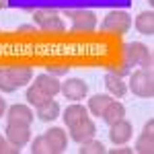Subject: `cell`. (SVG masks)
Returning <instances> with one entry per match:
<instances>
[{
    "label": "cell",
    "instance_id": "obj_15",
    "mask_svg": "<svg viewBox=\"0 0 154 154\" xmlns=\"http://www.w3.org/2000/svg\"><path fill=\"white\" fill-rule=\"evenodd\" d=\"M35 117L39 119V121H45V123H49V121H54V119L60 117V105L58 101H54V97L51 99H48L45 103H41L39 107H35Z\"/></svg>",
    "mask_w": 154,
    "mask_h": 154
},
{
    "label": "cell",
    "instance_id": "obj_4",
    "mask_svg": "<svg viewBox=\"0 0 154 154\" xmlns=\"http://www.w3.org/2000/svg\"><path fill=\"white\" fill-rule=\"evenodd\" d=\"M66 17L72 23V31L76 33H91L97 29V14L86 8H74V11H66Z\"/></svg>",
    "mask_w": 154,
    "mask_h": 154
},
{
    "label": "cell",
    "instance_id": "obj_29",
    "mask_svg": "<svg viewBox=\"0 0 154 154\" xmlns=\"http://www.w3.org/2000/svg\"><path fill=\"white\" fill-rule=\"evenodd\" d=\"M19 31H33V25H21Z\"/></svg>",
    "mask_w": 154,
    "mask_h": 154
},
{
    "label": "cell",
    "instance_id": "obj_9",
    "mask_svg": "<svg viewBox=\"0 0 154 154\" xmlns=\"http://www.w3.org/2000/svg\"><path fill=\"white\" fill-rule=\"evenodd\" d=\"M95 134H97V125H95V121H93L91 117L82 119L80 123H76L74 128H70V138L76 144H82V142L93 140Z\"/></svg>",
    "mask_w": 154,
    "mask_h": 154
},
{
    "label": "cell",
    "instance_id": "obj_6",
    "mask_svg": "<svg viewBox=\"0 0 154 154\" xmlns=\"http://www.w3.org/2000/svg\"><path fill=\"white\" fill-rule=\"evenodd\" d=\"M4 136H6V140L11 144L23 148L31 140V125H27V123H11L8 121L6 130H4Z\"/></svg>",
    "mask_w": 154,
    "mask_h": 154
},
{
    "label": "cell",
    "instance_id": "obj_18",
    "mask_svg": "<svg viewBox=\"0 0 154 154\" xmlns=\"http://www.w3.org/2000/svg\"><path fill=\"white\" fill-rule=\"evenodd\" d=\"M101 117H103V121H105L107 125H111V123H115V121L125 117V107L121 105L119 101H111V103L107 105V109L103 111Z\"/></svg>",
    "mask_w": 154,
    "mask_h": 154
},
{
    "label": "cell",
    "instance_id": "obj_19",
    "mask_svg": "<svg viewBox=\"0 0 154 154\" xmlns=\"http://www.w3.org/2000/svg\"><path fill=\"white\" fill-rule=\"evenodd\" d=\"M113 99H111V95H95L88 99V105H86V109H88V113H93V115H97V117H101L103 115V111L107 109V105L111 103Z\"/></svg>",
    "mask_w": 154,
    "mask_h": 154
},
{
    "label": "cell",
    "instance_id": "obj_8",
    "mask_svg": "<svg viewBox=\"0 0 154 154\" xmlns=\"http://www.w3.org/2000/svg\"><path fill=\"white\" fill-rule=\"evenodd\" d=\"M111 128V131H109V140L113 144H117V146H123V144L130 142L131 134H134V125H131L128 119H119V121H115V123H111L109 125Z\"/></svg>",
    "mask_w": 154,
    "mask_h": 154
},
{
    "label": "cell",
    "instance_id": "obj_1",
    "mask_svg": "<svg viewBox=\"0 0 154 154\" xmlns=\"http://www.w3.org/2000/svg\"><path fill=\"white\" fill-rule=\"evenodd\" d=\"M123 54V64L125 66H140V68H152V49L140 41H130L123 43L121 48Z\"/></svg>",
    "mask_w": 154,
    "mask_h": 154
},
{
    "label": "cell",
    "instance_id": "obj_5",
    "mask_svg": "<svg viewBox=\"0 0 154 154\" xmlns=\"http://www.w3.org/2000/svg\"><path fill=\"white\" fill-rule=\"evenodd\" d=\"M33 21L37 23V27L45 33H62L66 29V25L62 21L58 11H49V8H41V11H35L33 14Z\"/></svg>",
    "mask_w": 154,
    "mask_h": 154
},
{
    "label": "cell",
    "instance_id": "obj_11",
    "mask_svg": "<svg viewBox=\"0 0 154 154\" xmlns=\"http://www.w3.org/2000/svg\"><path fill=\"white\" fill-rule=\"evenodd\" d=\"M136 152L140 154H152L154 152V119H148L144 131L136 140Z\"/></svg>",
    "mask_w": 154,
    "mask_h": 154
},
{
    "label": "cell",
    "instance_id": "obj_7",
    "mask_svg": "<svg viewBox=\"0 0 154 154\" xmlns=\"http://www.w3.org/2000/svg\"><path fill=\"white\" fill-rule=\"evenodd\" d=\"M60 93L64 95V99H70V101H80L86 97L88 93V84L80 80V78H68L66 82H62V88H60Z\"/></svg>",
    "mask_w": 154,
    "mask_h": 154
},
{
    "label": "cell",
    "instance_id": "obj_17",
    "mask_svg": "<svg viewBox=\"0 0 154 154\" xmlns=\"http://www.w3.org/2000/svg\"><path fill=\"white\" fill-rule=\"evenodd\" d=\"M134 27L138 29V33L152 37L154 35V12L152 11L140 12V14L136 17V21H134Z\"/></svg>",
    "mask_w": 154,
    "mask_h": 154
},
{
    "label": "cell",
    "instance_id": "obj_14",
    "mask_svg": "<svg viewBox=\"0 0 154 154\" xmlns=\"http://www.w3.org/2000/svg\"><path fill=\"white\" fill-rule=\"evenodd\" d=\"M64 123H66V128L70 130V128H74L76 123H80L82 119H86L88 117V109L84 105H78V101L74 103V105H70V107H66V111H64Z\"/></svg>",
    "mask_w": 154,
    "mask_h": 154
},
{
    "label": "cell",
    "instance_id": "obj_3",
    "mask_svg": "<svg viewBox=\"0 0 154 154\" xmlns=\"http://www.w3.org/2000/svg\"><path fill=\"white\" fill-rule=\"evenodd\" d=\"M130 88L136 97L150 99L154 95V74L152 68H140L131 74L130 78Z\"/></svg>",
    "mask_w": 154,
    "mask_h": 154
},
{
    "label": "cell",
    "instance_id": "obj_28",
    "mask_svg": "<svg viewBox=\"0 0 154 154\" xmlns=\"http://www.w3.org/2000/svg\"><path fill=\"white\" fill-rule=\"evenodd\" d=\"M2 115H6V103H4V99L0 97V117Z\"/></svg>",
    "mask_w": 154,
    "mask_h": 154
},
{
    "label": "cell",
    "instance_id": "obj_2",
    "mask_svg": "<svg viewBox=\"0 0 154 154\" xmlns=\"http://www.w3.org/2000/svg\"><path fill=\"white\" fill-rule=\"evenodd\" d=\"M131 29V17L125 11H111L101 21V31L111 35H125Z\"/></svg>",
    "mask_w": 154,
    "mask_h": 154
},
{
    "label": "cell",
    "instance_id": "obj_27",
    "mask_svg": "<svg viewBox=\"0 0 154 154\" xmlns=\"http://www.w3.org/2000/svg\"><path fill=\"white\" fill-rule=\"evenodd\" d=\"M6 144H8L6 136H0V154H4V148H6Z\"/></svg>",
    "mask_w": 154,
    "mask_h": 154
},
{
    "label": "cell",
    "instance_id": "obj_13",
    "mask_svg": "<svg viewBox=\"0 0 154 154\" xmlns=\"http://www.w3.org/2000/svg\"><path fill=\"white\" fill-rule=\"evenodd\" d=\"M45 138H48L51 154L64 152L66 146H68V136H66V131L62 130V128H49V130L45 131Z\"/></svg>",
    "mask_w": 154,
    "mask_h": 154
},
{
    "label": "cell",
    "instance_id": "obj_10",
    "mask_svg": "<svg viewBox=\"0 0 154 154\" xmlns=\"http://www.w3.org/2000/svg\"><path fill=\"white\" fill-rule=\"evenodd\" d=\"M33 111H31V107L29 105H12L6 109V121H11V123H27V125H31L33 123Z\"/></svg>",
    "mask_w": 154,
    "mask_h": 154
},
{
    "label": "cell",
    "instance_id": "obj_23",
    "mask_svg": "<svg viewBox=\"0 0 154 154\" xmlns=\"http://www.w3.org/2000/svg\"><path fill=\"white\" fill-rule=\"evenodd\" d=\"M31 154H51L49 150V144H48V138H45V134H41V136H37L33 144H31Z\"/></svg>",
    "mask_w": 154,
    "mask_h": 154
},
{
    "label": "cell",
    "instance_id": "obj_30",
    "mask_svg": "<svg viewBox=\"0 0 154 154\" xmlns=\"http://www.w3.org/2000/svg\"><path fill=\"white\" fill-rule=\"evenodd\" d=\"M8 6V0H0V8H6Z\"/></svg>",
    "mask_w": 154,
    "mask_h": 154
},
{
    "label": "cell",
    "instance_id": "obj_16",
    "mask_svg": "<svg viewBox=\"0 0 154 154\" xmlns=\"http://www.w3.org/2000/svg\"><path fill=\"white\" fill-rule=\"evenodd\" d=\"M105 86H107V93L111 97H115V99H121V97H125V93H128V84L123 82V78L111 74V72L105 74Z\"/></svg>",
    "mask_w": 154,
    "mask_h": 154
},
{
    "label": "cell",
    "instance_id": "obj_12",
    "mask_svg": "<svg viewBox=\"0 0 154 154\" xmlns=\"http://www.w3.org/2000/svg\"><path fill=\"white\" fill-rule=\"evenodd\" d=\"M37 88H41L48 97H56L60 95V88H62V82L58 80V76H51L49 72H43V74H37L35 82H33Z\"/></svg>",
    "mask_w": 154,
    "mask_h": 154
},
{
    "label": "cell",
    "instance_id": "obj_31",
    "mask_svg": "<svg viewBox=\"0 0 154 154\" xmlns=\"http://www.w3.org/2000/svg\"><path fill=\"white\" fill-rule=\"evenodd\" d=\"M148 4H150V6H152V4H154V0H148Z\"/></svg>",
    "mask_w": 154,
    "mask_h": 154
},
{
    "label": "cell",
    "instance_id": "obj_26",
    "mask_svg": "<svg viewBox=\"0 0 154 154\" xmlns=\"http://www.w3.org/2000/svg\"><path fill=\"white\" fill-rule=\"evenodd\" d=\"M111 154H131V148H113Z\"/></svg>",
    "mask_w": 154,
    "mask_h": 154
},
{
    "label": "cell",
    "instance_id": "obj_20",
    "mask_svg": "<svg viewBox=\"0 0 154 154\" xmlns=\"http://www.w3.org/2000/svg\"><path fill=\"white\" fill-rule=\"evenodd\" d=\"M19 86L12 78L8 66H0V93H14Z\"/></svg>",
    "mask_w": 154,
    "mask_h": 154
},
{
    "label": "cell",
    "instance_id": "obj_25",
    "mask_svg": "<svg viewBox=\"0 0 154 154\" xmlns=\"http://www.w3.org/2000/svg\"><path fill=\"white\" fill-rule=\"evenodd\" d=\"M48 72L51 76H66L68 72H70V66H62V64H49L48 66Z\"/></svg>",
    "mask_w": 154,
    "mask_h": 154
},
{
    "label": "cell",
    "instance_id": "obj_22",
    "mask_svg": "<svg viewBox=\"0 0 154 154\" xmlns=\"http://www.w3.org/2000/svg\"><path fill=\"white\" fill-rule=\"evenodd\" d=\"M105 152H107V148L103 146V142H99L95 138L80 144V154H105Z\"/></svg>",
    "mask_w": 154,
    "mask_h": 154
},
{
    "label": "cell",
    "instance_id": "obj_24",
    "mask_svg": "<svg viewBox=\"0 0 154 154\" xmlns=\"http://www.w3.org/2000/svg\"><path fill=\"white\" fill-rule=\"evenodd\" d=\"M107 72L125 78V76H130V74H131V68H130V66H125V64H109V66H107Z\"/></svg>",
    "mask_w": 154,
    "mask_h": 154
},
{
    "label": "cell",
    "instance_id": "obj_21",
    "mask_svg": "<svg viewBox=\"0 0 154 154\" xmlns=\"http://www.w3.org/2000/svg\"><path fill=\"white\" fill-rule=\"evenodd\" d=\"M25 99H27V103L29 105H33V107H39L41 103H45L48 99H51V97H48L41 88H37L35 84L33 86H29L27 88V95H25Z\"/></svg>",
    "mask_w": 154,
    "mask_h": 154
}]
</instances>
